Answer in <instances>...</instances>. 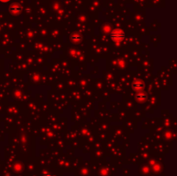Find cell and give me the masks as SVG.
I'll return each mask as SVG.
<instances>
[{
    "label": "cell",
    "mask_w": 177,
    "mask_h": 176,
    "mask_svg": "<svg viewBox=\"0 0 177 176\" xmlns=\"http://www.w3.org/2000/svg\"><path fill=\"white\" fill-rule=\"evenodd\" d=\"M133 88H134V90H137V91H140V90H142L143 88H144V83L142 82V81H140V80H135L134 82H133Z\"/></svg>",
    "instance_id": "3957f363"
},
{
    "label": "cell",
    "mask_w": 177,
    "mask_h": 176,
    "mask_svg": "<svg viewBox=\"0 0 177 176\" xmlns=\"http://www.w3.org/2000/svg\"><path fill=\"white\" fill-rule=\"evenodd\" d=\"M21 6L19 5H16V4H13L12 5L10 6V11L13 14H18L21 11Z\"/></svg>",
    "instance_id": "7a4b0ae2"
},
{
    "label": "cell",
    "mask_w": 177,
    "mask_h": 176,
    "mask_svg": "<svg viewBox=\"0 0 177 176\" xmlns=\"http://www.w3.org/2000/svg\"><path fill=\"white\" fill-rule=\"evenodd\" d=\"M111 38L114 42H121L125 38V33L122 29H115L111 34Z\"/></svg>",
    "instance_id": "6da1fadb"
},
{
    "label": "cell",
    "mask_w": 177,
    "mask_h": 176,
    "mask_svg": "<svg viewBox=\"0 0 177 176\" xmlns=\"http://www.w3.org/2000/svg\"><path fill=\"white\" fill-rule=\"evenodd\" d=\"M11 0H0V3H8L10 2Z\"/></svg>",
    "instance_id": "5b68a950"
},
{
    "label": "cell",
    "mask_w": 177,
    "mask_h": 176,
    "mask_svg": "<svg viewBox=\"0 0 177 176\" xmlns=\"http://www.w3.org/2000/svg\"><path fill=\"white\" fill-rule=\"evenodd\" d=\"M137 98L138 100H144L145 98H146V95H145L144 93H138L137 95Z\"/></svg>",
    "instance_id": "277c9868"
}]
</instances>
